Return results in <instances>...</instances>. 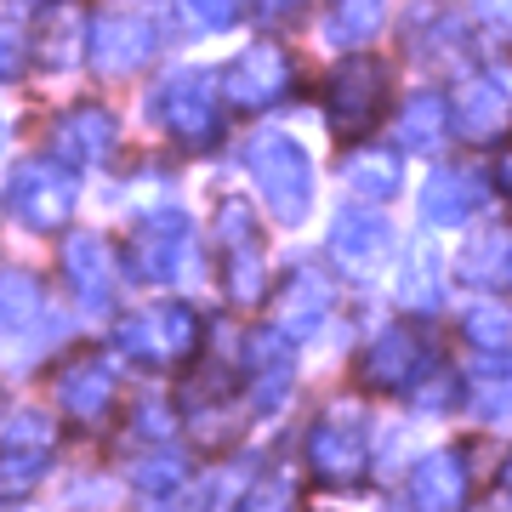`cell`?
I'll return each mask as SVG.
<instances>
[{
  "instance_id": "cell-1",
  "label": "cell",
  "mask_w": 512,
  "mask_h": 512,
  "mask_svg": "<svg viewBox=\"0 0 512 512\" xmlns=\"http://www.w3.org/2000/svg\"><path fill=\"white\" fill-rule=\"evenodd\" d=\"M302 461H308L313 484H325V490H359L370 473V416L348 399L319 410V421L308 427V444H302Z\"/></svg>"
},
{
  "instance_id": "cell-2",
  "label": "cell",
  "mask_w": 512,
  "mask_h": 512,
  "mask_svg": "<svg viewBox=\"0 0 512 512\" xmlns=\"http://www.w3.org/2000/svg\"><path fill=\"white\" fill-rule=\"evenodd\" d=\"M433 370H439L433 330H421V325H410V319H399V325H382L365 342V353H359L353 376H359V387H365V393H416Z\"/></svg>"
},
{
  "instance_id": "cell-3",
  "label": "cell",
  "mask_w": 512,
  "mask_h": 512,
  "mask_svg": "<svg viewBox=\"0 0 512 512\" xmlns=\"http://www.w3.org/2000/svg\"><path fill=\"white\" fill-rule=\"evenodd\" d=\"M114 348L143 370H177V365L194 359V348H200V319H194V308H183V302H154V308H137V313L120 319Z\"/></svg>"
},
{
  "instance_id": "cell-4",
  "label": "cell",
  "mask_w": 512,
  "mask_h": 512,
  "mask_svg": "<svg viewBox=\"0 0 512 512\" xmlns=\"http://www.w3.org/2000/svg\"><path fill=\"white\" fill-rule=\"evenodd\" d=\"M245 165H251L256 188L279 222H302L313 205V165L302 154V143H291L285 131H262L251 148H245Z\"/></svg>"
},
{
  "instance_id": "cell-5",
  "label": "cell",
  "mask_w": 512,
  "mask_h": 512,
  "mask_svg": "<svg viewBox=\"0 0 512 512\" xmlns=\"http://www.w3.org/2000/svg\"><path fill=\"white\" fill-rule=\"evenodd\" d=\"M148 109L160 120L171 137L183 148H205L217 143L222 131V103H217V80L205 69H183V74H165L154 97H148Z\"/></svg>"
},
{
  "instance_id": "cell-6",
  "label": "cell",
  "mask_w": 512,
  "mask_h": 512,
  "mask_svg": "<svg viewBox=\"0 0 512 512\" xmlns=\"http://www.w3.org/2000/svg\"><path fill=\"white\" fill-rule=\"evenodd\" d=\"M217 256H222V291L234 308H251L262 302V234H256V217L239 200H222L217 211Z\"/></svg>"
},
{
  "instance_id": "cell-7",
  "label": "cell",
  "mask_w": 512,
  "mask_h": 512,
  "mask_svg": "<svg viewBox=\"0 0 512 512\" xmlns=\"http://www.w3.org/2000/svg\"><path fill=\"white\" fill-rule=\"evenodd\" d=\"M6 211L35 228V234H52L63 228V217L74 211V171L69 165H52V160H29L12 171L6 183Z\"/></svg>"
},
{
  "instance_id": "cell-8",
  "label": "cell",
  "mask_w": 512,
  "mask_h": 512,
  "mask_svg": "<svg viewBox=\"0 0 512 512\" xmlns=\"http://www.w3.org/2000/svg\"><path fill=\"white\" fill-rule=\"evenodd\" d=\"M387 109V69L370 57H353L325 80V114L342 137H365Z\"/></svg>"
},
{
  "instance_id": "cell-9",
  "label": "cell",
  "mask_w": 512,
  "mask_h": 512,
  "mask_svg": "<svg viewBox=\"0 0 512 512\" xmlns=\"http://www.w3.org/2000/svg\"><path fill=\"white\" fill-rule=\"evenodd\" d=\"M188 251H194V239H188L183 211H154V217H143L126 239V262L143 285H171V279H183Z\"/></svg>"
},
{
  "instance_id": "cell-10",
  "label": "cell",
  "mask_w": 512,
  "mask_h": 512,
  "mask_svg": "<svg viewBox=\"0 0 512 512\" xmlns=\"http://www.w3.org/2000/svg\"><path fill=\"white\" fill-rule=\"evenodd\" d=\"M296 382V348L285 330H256L245 336V399L256 416H274L279 404L291 399Z\"/></svg>"
},
{
  "instance_id": "cell-11",
  "label": "cell",
  "mask_w": 512,
  "mask_h": 512,
  "mask_svg": "<svg viewBox=\"0 0 512 512\" xmlns=\"http://www.w3.org/2000/svg\"><path fill=\"white\" fill-rule=\"evenodd\" d=\"M52 421L40 416V410H23L12 416L6 427V439H0V495H23L35 490L40 473H46V461H52Z\"/></svg>"
},
{
  "instance_id": "cell-12",
  "label": "cell",
  "mask_w": 512,
  "mask_h": 512,
  "mask_svg": "<svg viewBox=\"0 0 512 512\" xmlns=\"http://www.w3.org/2000/svg\"><path fill=\"white\" fill-rule=\"evenodd\" d=\"M330 256L353 279L382 274L387 262H393V222L382 211H342V217L330 222Z\"/></svg>"
},
{
  "instance_id": "cell-13",
  "label": "cell",
  "mask_w": 512,
  "mask_h": 512,
  "mask_svg": "<svg viewBox=\"0 0 512 512\" xmlns=\"http://www.w3.org/2000/svg\"><path fill=\"white\" fill-rule=\"evenodd\" d=\"M467 490H473V467H467L461 444L427 450L410 467V507L416 512H461L467 507Z\"/></svg>"
},
{
  "instance_id": "cell-14",
  "label": "cell",
  "mask_w": 512,
  "mask_h": 512,
  "mask_svg": "<svg viewBox=\"0 0 512 512\" xmlns=\"http://www.w3.org/2000/svg\"><path fill=\"white\" fill-rule=\"evenodd\" d=\"M291 74H296L291 57L279 52L274 40H262V46H251L234 69L222 74V92L234 97L239 109H274L279 97L291 92Z\"/></svg>"
},
{
  "instance_id": "cell-15",
  "label": "cell",
  "mask_w": 512,
  "mask_h": 512,
  "mask_svg": "<svg viewBox=\"0 0 512 512\" xmlns=\"http://www.w3.org/2000/svg\"><path fill=\"white\" fill-rule=\"evenodd\" d=\"M330 302H336V291H330L325 268L296 262L291 274H285V285H279V330H285L291 342H308L313 330L330 319Z\"/></svg>"
},
{
  "instance_id": "cell-16",
  "label": "cell",
  "mask_w": 512,
  "mask_h": 512,
  "mask_svg": "<svg viewBox=\"0 0 512 512\" xmlns=\"http://www.w3.org/2000/svg\"><path fill=\"white\" fill-rule=\"evenodd\" d=\"M57 399L69 410L80 427H97V421H109L114 410V365L103 353H80L63 376H57Z\"/></svg>"
},
{
  "instance_id": "cell-17",
  "label": "cell",
  "mask_w": 512,
  "mask_h": 512,
  "mask_svg": "<svg viewBox=\"0 0 512 512\" xmlns=\"http://www.w3.org/2000/svg\"><path fill=\"white\" fill-rule=\"evenodd\" d=\"M148 57H154V29L143 18H126V12L97 18V29H92V69L97 74H131V69H143Z\"/></svg>"
},
{
  "instance_id": "cell-18",
  "label": "cell",
  "mask_w": 512,
  "mask_h": 512,
  "mask_svg": "<svg viewBox=\"0 0 512 512\" xmlns=\"http://www.w3.org/2000/svg\"><path fill=\"white\" fill-rule=\"evenodd\" d=\"M63 274H69V291L80 308H109L114 302V251L109 239L97 234H74L63 245Z\"/></svg>"
},
{
  "instance_id": "cell-19",
  "label": "cell",
  "mask_w": 512,
  "mask_h": 512,
  "mask_svg": "<svg viewBox=\"0 0 512 512\" xmlns=\"http://www.w3.org/2000/svg\"><path fill=\"white\" fill-rule=\"evenodd\" d=\"M478 205H484V177L467 171V165H439L427 194H421V211H427L433 228H456V222L473 217Z\"/></svg>"
},
{
  "instance_id": "cell-20",
  "label": "cell",
  "mask_w": 512,
  "mask_h": 512,
  "mask_svg": "<svg viewBox=\"0 0 512 512\" xmlns=\"http://www.w3.org/2000/svg\"><path fill=\"white\" fill-rule=\"evenodd\" d=\"M461 279L478 291H512V228L495 222L461 251Z\"/></svg>"
},
{
  "instance_id": "cell-21",
  "label": "cell",
  "mask_w": 512,
  "mask_h": 512,
  "mask_svg": "<svg viewBox=\"0 0 512 512\" xmlns=\"http://www.w3.org/2000/svg\"><path fill=\"white\" fill-rule=\"evenodd\" d=\"M114 114L109 109H74L63 114V126H57V154L74 165H97L114 154Z\"/></svg>"
},
{
  "instance_id": "cell-22",
  "label": "cell",
  "mask_w": 512,
  "mask_h": 512,
  "mask_svg": "<svg viewBox=\"0 0 512 512\" xmlns=\"http://www.w3.org/2000/svg\"><path fill=\"white\" fill-rule=\"evenodd\" d=\"M40 319H46L40 285L29 274H18V268H0V336L18 342V336H29V325H40Z\"/></svg>"
},
{
  "instance_id": "cell-23",
  "label": "cell",
  "mask_w": 512,
  "mask_h": 512,
  "mask_svg": "<svg viewBox=\"0 0 512 512\" xmlns=\"http://www.w3.org/2000/svg\"><path fill=\"white\" fill-rule=\"evenodd\" d=\"M456 120L467 137H495V131L507 126V92L495 80H467L456 97Z\"/></svg>"
},
{
  "instance_id": "cell-24",
  "label": "cell",
  "mask_w": 512,
  "mask_h": 512,
  "mask_svg": "<svg viewBox=\"0 0 512 512\" xmlns=\"http://www.w3.org/2000/svg\"><path fill=\"white\" fill-rule=\"evenodd\" d=\"M461 336H467V348H473L478 359H512V308H501V302L467 308Z\"/></svg>"
},
{
  "instance_id": "cell-25",
  "label": "cell",
  "mask_w": 512,
  "mask_h": 512,
  "mask_svg": "<svg viewBox=\"0 0 512 512\" xmlns=\"http://www.w3.org/2000/svg\"><path fill=\"white\" fill-rule=\"evenodd\" d=\"M444 120H450V103L439 92H416L399 114V143L416 148V154H433L444 137Z\"/></svg>"
},
{
  "instance_id": "cell-26",
  "label": "cell",
  "mask_w": 512,
  "mask_h": 512,
  "mask_svg": "<svg viewBox=\"0 0 512 512\" xmlns=\"http://www.w3.org/2000/svg\"><path fill=\"white\" fill-rule=\"evenodd\" d=\"M473 416L501 421L512 416V359H478V382H473Z\"/></svg>"
},
{
  "instance_id": "cell-27",
  "label": "cell",
  "mask_w": 512,
  "mask_h": 512,
  "mask_svg": "<svg viewBox=\"0 0 512 512\" xmlns=\"http://www.w3.org/2000/svg\"><path fill=\"white\" fill-rule=\"evenodd\" d=\"M399 296L410 302L416 313L427 308H439V296H444V268H439V256L427 251H410V262H404V279H399Z\"/></svg>"
},
{
  "instance_id": "cell-28",
  "label": "cell",
  "mask_w": 512,
  "mask_h": 512,
  "mask_svg": "<svg viewBox=\"0 0 512 512\" xmlns=\"http://www.w3.org/2000/svg\"><path fill=\"white\" fill-rule=\"evenodd\" d=\"M342 177H348L359 194H370V200H393L399 194V165H393V154H353L348 165H342Z\"/></svg>"
},
{
  "instance_id": "cell-29",
  "label": "cell",
  "mask_w": 512,
  "mask_h": 512,
  "mask_svg": "<svg viewBox=\"0 0 512 512\" xmlns=\"http://www.w3.org/2000/svg\"><path fill=\"white\" fill-rule=\"evenodd\" d=\"M382 29V0H336V12H330V40H342V46H359Z\"/></svg>"
},
{
  "instance_id": "cell-30",
  "label": "cell",
  "mask_w": 512,
  "mask_h": 512,
  "mask_svg": "<svg viewBox=\"0 0 512 512\" xmlns=\"http://www.w3.org/2000/svg\"><path fill=\"white\" fill-rule=\"evenodd\" d=\"M183 478H188V461L177 456V450H160V456H148L143 467H137V490L171 495V490H183Z\"/></svg>"
},
{
  "instance_id": "cell-31",
  "label": "cell",
  "mask_w": 512,
  "mask_h": 512,
  "mask_svg": "<svg viewBox=\"0 0 512 512\" xmlns=\"http://www.w3.org/2000/svg\"><path fill=\"white\" fill-rule=\"evenodd\" d=\"M239 512H291V484L285 478H251Z\"/></svg>"
},
{
  "instance_id": "cell-32",
  "label": "cell",
  "mask_w": 512,
  "mask_h": 512,
  "mask_svg": "<svg viewBox=\"0 0 512 512\" xmlns=\"http://www.w3.org/2000/svg\"><path fill=\"white\" fill-rule=\"evenodd\" d=\"M188 12H194L205 29H228V23H239L245 0H188Z\"/></svg>"
},
{
  "instance_id": "cell-33",
  "label": "cell",
  "mask_w": 512,
  "mask_h": 512,
  "mask_svg": "<svg viewBox=\"0 0 512 512\" xmlns=\"http://www.w3.org/2000/svg\"><path fill=\"white\" fill-rule=\"evenodd\" d=\"M302 6H308V0H256V23H262V29H279V23L302 18Z\"/></svg>"
},
{
  "instance_id": "cell-34",
  "label": "cell",
  "mask_w": 512,
  "mask_h": 512,
  "mask_svg": "<svg viewBox=\"0 0 512 512\" xmlns=\"http://www.w3.org/2000/svg\"><path fill=\"white\" fill-rule=\"evenodd\" d=\"M18 69H23V40L12 23H0V80H12Z\"/></svg>"
},
{
  "instance_id": "cell-35",
  "label": "cell",
  "mask_w": 512,
  "mask_h": 512,
  "mask_svg": "<svg viewBox=\"0 0 512 512\" xmlns=\"http://www.w3.org/2000/svg\"><path fill=\"white\" fill-rule=\"evenodd\" d=\"M495 188L512 200V148H501V160H495Z\"/></svg>"
},
{
  "instance_id": "cell-36",
  "label": "cell",
  "mask_w": 512,
  "mask_h": 512,
  "mask_svg": "<svg viewBox=\"0 0 512 512\" xmlns=\"http://www.w3.org/2000/svg\"><path fill=\"white\" fill-rule=\"evenodd\" d=\"M473 512H512V490H495V495H484V507H473Z\"/></svg>"
},
{
  "instance_id": "cell-37",
  "label": "cell",
  "mask_w": 512,
  "mask_h": 512,
  "mask_svg": "<svg viewBox=\"0 0 512 512\" xmlns=\"http://www.w3.org/2000/svg\"><path fill=\"white\" fill-rule=\"evenodd\" d=\"M501 478H507V490H512V456H507V467H501Z\"/></svg>"
},
{
  "instance_id": "cell-38",
  "label": "cell",
  "mask_w": 512,
  "mask_h": 512,
  "mask_svg": "<svg viewBox=\"0 0 512 512\" xmlns=\"http://www.w3.org/2000/svg\"><path fill=\"white\" fill-rule=\"evenodd\" d=\"M0 148H6V120H0Z\"/></svg>"
},
{
  "instance_id": "cell-39",
  "label": "cell",
  "mask_w": 512,
  "mask_h": 512,
  "mask_svg": "<svg viewBox=\"0 0 512 512\" xmlns=\"http://www.w3.org/2000/svg\"><path fill=\"white\" fill-rule=\"evenodd\" d=\"M29 6H52V0H29Z\"/></svg>"
}]
</instances>
